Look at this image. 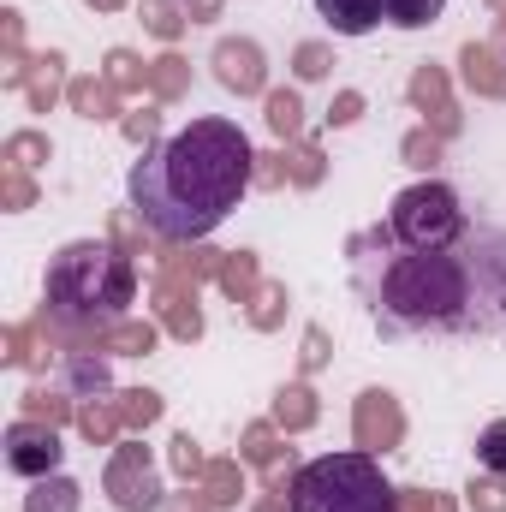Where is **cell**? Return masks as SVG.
<instances>
[{"mask_svg":"<svg viewBox=\"0 0 506 512\" xmlns=\"http://www.w3.org/2000/svg\"><path fill=\"white\" fill-rule=\"evenodd\" d=\"M251 173H256V149L233 120H191L185 131L161 137L131 167L126 191L149 233H161L173 245H191V239H209L239 209Z\"/></svg>","mask_w":506,"mask_h":512,"instance_id":"2","label":"cell"},{"mask_svg":"<svg viewBox=\"0 0 506 512\" xmlns=\"http://www.w3.org/2000/svg\"><path fill=\"white\" fill-rule=\"evenodd\" d=\"M78 429H84V435L102 447V441L120 429V405H84V411H78Z\"/></svg>","mask_w":506,"mask_h":512,"instance_id":"23","label":"cell"},{"mask_svg":"<svg viewBox=\"0 0 506 512\" xmlns=\"http://www.w3.org/2000/svg\"><path fill=\"white\" fill-rule=\"evenodd\" d=\"M102 489H108V501L120 512H155L161 507V477H155V465H149V453H143L137 441H126V447L114 453Z\"/></svg>","mask_w":506,"mask_h":512,"instance_id":"6","label":"cell"},{"mask_svg":"<svg viewBox=\"0 0 506 512\" xmlns=\"http://www.w3.org/2000/svg\"><path fill=\"white\" fill-rule=\"evenodd\" d=\"M274 453H280V447H274V429H268V423H251V435H245V459H251V465H274Z\"/></svg>","mask_w":506,"mask_h":512,"instance_id":"31","label":"cell"},{"mask_svg":"<svg viewBox=\"0 0 506 512\" xmlns=\"http://www.w3.org/2000/svg\"><path fill=\"white\" fill-rule=\"evenodd\" d=\"M137 268L126 251H108L96 239H78L48 262V316L72 334H114L131 304Z\"/></svg>","mask_w":506,"mask_h":512,"instance_id":"3","label":"cell"},{"mask_svg":"<svg viewBox=\"0 0 506 512\" xmlns=\"http://www.w3.org/2000/svg\"><path fill=\"white\" fill-rule=\"evenodd\" d=\"M274 423L280 429H310L316 423V393L310 387H280L274 393Z\"/></svg>","mask_w":506,"mask_h":512,"instance_id":"14","label":"cell"},{"mask_svg":"<svg viewBox=\"0 0 506 512\" xmlns=\"http://www.w3.org/2000/svg\"><path fill=\"white\" fill-rule=\"evenodd\" d=\"M102 346H108V352H120V358H137V352H149V346H155V328H149V322H120Z\"/></svg>","mask_w":506,"mask_h":512,"instance_id":"20","label":"cell"},{"mask_svg":"<svg viewBox=\"0 0 506 512\" xmlns=\"http://www.w3.org/2000/svg\"><path fill=\"white\" fill-rule=\"evenodd\" d=\"M221 286H227L233 298H251V286H256V262H251V256H227V262H221Z\"/></svg>","mask_w":506,"mask_h":512,"instance_id":"24","label":"cell"},{"mask_svg":"<svg viewBox=\"0 0 506 512\" xmlns=\"http://www.w3.org/2000/svg\"><path fill=\"white\" fill-rule=\"evenodd\" d=\"M143 18H149L155 36H179V30H185V18L173 12V0H143Z\"/></svg>","mask_w":506,"mask_h":512,"instance_id":"29","label":"cell"},{"mask_svg":"<svg viewBox=\"0 0 506 512\" xmlns=\"http://www.w3.org/2000/svg\"><path fill=\"white\" fill-rule=\"evenodd\" d=\"M280 298H286L280 286H268V292H262V310H256V328H274V322H280V310H274Z\"/></svg>","mask_w":506,"mask_h":512,"instance_id":"37","label":"cell"},{"mask_svg":"<svg viewBox=\"0 0 506 512\" xmlns=\"http://www.w3.org/2000/svg\"><path fill=\"white\" fill-rule=\"evenodd\" d=\"M24 411L36 417V423H66L72 411H66V399H54V393H42V387H30L24 393Z\"/></svg>","mask_w":506,"mask_h":512,"instance_id":"27","label":"cell"},{"mask_svg":"<svg viewBox=\"0 0 506 512\" xmlns=\"http://www.w3.org/2000/svg\"><path fill=\"white\" fill-rule=\"evenodd\" d=\"M149 78H155V90H161V96H179V84H185V60H173V54H167V60H155V72H149Z\"/></svg>","mask_w":506,"mask_h":512,"instance_id":"32","label":"cell"},{"mask_svg":"<svg viewBox=\"0 0 506 512\" xmlns=\"http://www.w3.org/2000/svg\"><path fill=\"white\" fill-rule=\"evenodd\" d=\"M358 108H364V96H358V90H346V96L334 102V114H328V120H334V126H352V120H358Z\"/></svg>","mask_w":506,"mask_h":512,"instance_id":"36","label":"cell"},{"mask_svg":"<svg viewBox=\"0 0 506 512\" xmlns=\"http://www.w3.org/2000/svg\"><path fill=\"white\" fill-rule=\"evenodd\" d=\"M173 465H179V471H185V477H203V471H209V465H203V453H197V441H191V435H179V441H173Z\"/></svg>","mask_w":506,"mask_h":512,"instance_id":"33","label":"cell"},{"mask_svg":"<svg viewBox=\"0 0 506 512\" xmlns=\"http://www.w3.org/2000/svg\"><path fill=\"white\" fill-rule=\"evenodd\" d=\"M143 78H149V72L137 66V54H126V48H114V54H108V84H120V90H137Z\"/></svg>","mask_w":506,"mask_h":512,"instance_id":"28","label":"cell"},{"mask_svg":"<svg viewBox=\"0 0 506 512\" xmlns=\"http://www.w3.org/2000/svg\"><path fill=\"white\" fill-rule=\"evenodd\" d=\"M185 12H197V24H203V18H215V12H221V0H185Z\"/></svg>","mask_w":506,"mask_h":512,"instance_id":"41","label":"cell"},{"mask_svg":"<svg viewBox=\"0 0 506 512\" xmlns=\"http://www.w3.org/2000/svg\"><path fill=\"white\" fill-rule=\"evenodd\" d=\"M465 501H471V512H506V477H477L471 489H465Z\"/></svg>","mask_w":506,"mask_h":512,"instance_id":"22","label":"cell"},{"mask_svg":"<svg viewBox=\"0 0 506 512\" xmlns=\"http://www.w3.org/2000/svg\"><path fill=\"white\" fill-rule=\"evenodd\" d=\"M495 6H501V0H495Z\"/></svg>","mask_w":506,"mask_h":512,"instance_id":"46","label":"cell"},{"mask_svg":"<svg viewBox=\"0 0 506 512\" xmlns=\"http://www.w3.org/2000/svg\"><path fill=\"white\" fill-rule=\"evenodd\" d=\"M411 102L435 114L441 137H447V131L459 126V120H453V102H447V84H441V72H435V66H417V78H411Z\"/></svg>","mask_w":506,"mask_h":512,"instance_id":"13","label":"cell"},{"mask_svg":"<svg viewBox=\"0 0 506 512\" xmlns=\"http://www.w3.org/2000/svg\"><path fill=\"white\" fill-rule=\"evenodd\" d=\"M304 346H310V352H304V370H316V364H322V346H328V340H322V328H310V340H304Z\"/></svg>","mask_w":506,"mask_h":512,"instance_id":"39","label":"cell"},{"mask_svg":"<svg viewBox=\"0 0 506 512\" xmlns=\"http://www.w3.org/2000/svg\"><path fill=\"white\" fill-rule=\"evenodd\" d=\"M477 465L495 471V477H506V417H495V423L477 435Z\"/></svg>","mask_w":506,"mask_h":512,"instance_id":"19","label":"cell"},{"mask_svg":"<svg viewBox=\"0 0 506 512\" xmlns=\"http://www.w3.org/2000/svg\"><path fill=\"white\" fill-rule=\"evenodd\" d=\"M6 203H12V209H24V203H30V185H24V179H12V185H6Z\"/></svg>","mask_w":506,"mask_h":512,"instance_id":"40","label":"cell"},{"mask_svg":"<svg viewBox=\"0 0 506 512\" xmlns=\"http://www.w3.org/2000/svg\"><path fill=\"white\" fill-rule=\"evenodd\" d=\"M6 155H12V161H18V167H30V155H48V143H42V137H30V131H24V137H12V143H6Z\"/></svg>","mask_w":506,"mask_h":512,"instance_id":"35","label":"cell"},{"mask_svg":"<svg viewBox=\"0 0 506 512\" xmlns=\"http://www.w3.org/2000/svg\"><path fill=\"white\" fill-rule=\"evenodd\" d=\"M298 126H304L298 96H292V90H274V96H268V131H274V137H298Z\"/></svg>","mask_w":506,"mask_h":512,"instance_id":"18","label":"cell"},{"mask_svg":"<svg viewBox=\"0 0 506 512\" xmlns=\"http://www.w3.org/2000/svg\"><path fill=\"white\" fill-rule=\"evenodd\" d=\"M405 161H411V167H435V161H441V137L411 131V137H405Z\"/></svg>","mask_w":506,"mask_h":512,"instance_id":"30","label":"cell"},{"mask_svg":"<svg viewBox=\"0 0 506 512\" xmlns=\"http://www.w3.org/2000/svg\"><path fill=\"white\" fill-rule=\"evenodd\" d=\"M84 507V489L72 483V477H36L30 483V495H24V512H78Z\"/></svg>","mask_w":506,"mask_h":512,"instance_id":"12","label":"cell"},{"mask_svg":"<svg viewBox=\"0 0 506 512\" xmlns=\"http://www.w3.org/2000/svg\"><path fill=\"white\" fill-rule=\"evenodd\" d=\"M292 512H399V489L381 477L376 453H322L292 471Z\"/></svg>","mask_w":506,"mask_h":512,"instance_id":"4","label":"cell"},{"mask_svg":"<svg viewBox=\"0 0 506 512\" xmlns=\"http://www.w3.org/2000/svg\"><path fill=\"white\" fill-rule=\"evenodd\" d=\"M465 84L471 90H483V96H506V60L501 48H489V42H465Z\"/></svg>","mask_w":506,"mask_h":512,"instance_id":"11","label":"cell"},{"mask_svg":"<svg viewBox=\"0 0 506 512\" xmlns=\"http://www.w3.org/2000/svg\"><path fill=\"white\" fill-rule=\"evenodd\" d=\"M72 387H78V393H108V364L78 352V358H72Z\"/></svg>","mask_w":506,"mask_h":512,"instance_id":"25","label":"cell"},{"mask_svg":"<svg viewBox=\"0 0 506 512\" xmlns=\"http://www.w3.org/2000/svg\"><path fill=\"white\" fill-rule=\"evenodd\" d=\"M167 322H173L179 340H197V334H203V316H197L191 298H167Z\"/></svg>","mask_w":506,"mask_h":512,"instance_id":"26","label":"cell"},{"mask_svg":"<svg viewBox=\"0 0 506 512\" xmlns=\"http://www.w3.org/2000/svg\"><path fill=\"white\" fill-rule=\"evenodd\" d=\"M90 6H102V12H120V6H126V0H90Z\"/></svg>","mask_w":506,"mask_h":512,"instance_id":"43","label":"cell"},{"mask_svg":"<svg viewBox=\"0 0 506 512\" xmlns=\"http://www.w3.org/2000/svg\"><path fill=\"white\" fill-rule=\"evenodd\" d=\"M346 256L381 340L506 334V227H471L447 251H405L381 221L352 233Z\"/></svg>","mask_w":506,"mask_h":512,"instance_id":"1","label":"cell"},{"mask_svg":"<svg viewBox=\"0 0 506 512\" xmlns=\"http://www.w3.org/2000/svg\"><path fill=\"white\" fill-rule=\"evenodd\" d=\"M399 435H405V417H399L393 393L370 387V393L358 399V447H364V453H387V447H399Z\"/></svg>","mask_w":506,"mask_h":512,"instance_id":"9","label":"cell"},{"mask_svg":"<svg viewBox=\"0 0 506 512\" xmlns=\"http://www.w3.org/2000/svg\"><path fill=\"white\" fill-rule=\"evenodd\" d=\"M203 495H209V507H233L239 501V471L233 465H209L203 471Z\"/></svg>","mask_w":506,"mask_h":512,"instance_id":"21","label":"cell"},{"mask_svg":"<svg viewBox=\"0 0 506 512\" xmlns=\"http://www.w3.org/2000/svg\"><path fill=\"white\" fill-rule=\"evenodd\" d=\"M60 459H66V447H60L54 423L18 417V423L6 429V471H12V477H30V483H36V477H54Z\"/></svg>","mask_w":506,"mask_h":512,"instance_id":"7","label":"cell"},{"mask_svg":"<svg viewBox=\"0 0 506 512\" xmlns=\"http://www.w3.org/2000/svg\"><path fill=\"white\" fill-rule=\"evenodd\" d=\"M72 108H78L84 120H108V114H120L114 84H96V78H78V84H72Z\"/></svg>","mask_w":506,"mask_h":512,"instance_id":"15","label":"cell"},{"mask_svg":"<svg viewBox=\"0 0 506 512\" xmlns=\"http://www.w3.org/2000/svg\"><path fill=\"white\" fill-rule=\"evenodd\" d=\"M167 512H209V507H203V501H191V495H179V501H173Z\"/></svg>","mask_w":506,"mask_h":512,"instance_id":"42","label":"cell"},{"mask_svg":"<svg viewBox=\"0 0 506 512\" xmlns=\"http://www.w3.org/2000/svg\"><path fill=\"white\" fill-rule=\"evenodd\" d=\"M387 233L405 245V251H447L471 233L465 209H459V191L441 185V179H423V185H405L387 209Z\"/></svg>","mask_w":506,"mask_h":512,"instance_id":"5","label":"cell"},{"mask_svg":"<svg viewBox=\"0 0 506 512\" xmlns=\"http://www.w3.org/2000/svg\"><path fill=\"white\" fill-rule=\"evenodd\" d=\"M501 36H506V12H501Z\"/></svg>","mask_w":506,"mask_h":512,"instance_id":"45","label":"cell"},{"mask_svg":"<svg viewBox=\"0 0 506 512\" xmlns=\"http://www.w3.org/2000/svg\"><path fill=\"white\" fill-rule=\"evenodd\" d=\"M381 12H387V24H399V30H423V24H435V18L447 12V0H381Z\"/></svg>","mask_w":506,"mask_h":512,"instance_id":"16","label":"cell"},{"mask_svg":"<svg viewBox=\"0 0 506 512\" xmlns=\"http://www.w3.org/2000/svg\"><path fill=\"white\" fill-rule=\"evenodd\" d=\"M316 12H322V24L334 30V36H370L381 18V0H316Z\"/></svg>","mask_w":506,"mask_h":512,"instance_id":"10","label":"cell"},{"mask_svg":"<svg viewBox=\"0 0 506 512\" xmlns=\"http://www.w3.org/2000/svg\"><path fill=\"white\" fill-rule=\"evenodd\" d=\"M298 78H328V48L304 42V48H298Z\"/></svg>","mask_w":506,"mask_h":512,"instance_id":"34","label":"cell"},{"mask_svg":"<svg viewBox=\"0 0 506 512\" xmlns=\"http://www.w3.org/2000/svg\"><path fill=\"white\" fill-rule=\"evenodd\" d=\"M215 78H221V90H233V96H256V90L268 84L262 48H256L251 36H227V42L215 48Z\"/></svg>","mask_w":506,"mask_h":512,"instance_id":"8","label":"cell"},{"mask_svg":"<svg viewBox=\"0 0 506 512\" xmlns=\"http://www.w3.org/2000/svg\"><path fill=\"white\" fill-rule=\"evenodd\" d=\"M399 507H405V512H453L447 501H435V495H405Z\"/></svg>","mask_w":506,"mask_h":512,"instance_id":"38","label":"cell"},{"mask_svg":"<svg viewBox=\"0 0 506 512\" xmlns=\"http://www.w3.org/2000/svg\"><path fill=\"white\" fill-rule=\"evenodd\" d=\"M256 512H292V507H280V501H268V507H256Z\"/></svg>","mask_w":506,"mask_h":512,"instance_id":"44","label":"cell"},{"mask_svg":"<svg viewBox=\"0 0 506 512\" xmlns=\"http://www.w3.org/2000/svg\"><path fill=\"white\" fill-rule=\"evenodd\" d=\"M114 405H120V423H126V429H149V423L161 417V393H149V387H131Z\"/></svg>","mask_w":506,"mask_h":512,"instance_id":"17","label":"cell"}]
</instances>
